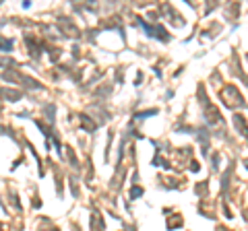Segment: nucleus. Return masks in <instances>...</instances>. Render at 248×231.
Listing matches in <instances>:
<instances>
[{
    "label": "nucleus",
    "mask_w": 248,
    "mask_h": 231,
    "mask_svg": "<svg viewBox=\"0 0 248 231\" xmlns=\"http://www.w3.org/2000/svg\"><path fill=\"white\" fill-rule=\"evenodd\" d=\"M0 48H6V50H8L10 48V41H2V39H0Z\"/></svg>",
    "instance_id": "f257e3e1"
}]
</instances>
